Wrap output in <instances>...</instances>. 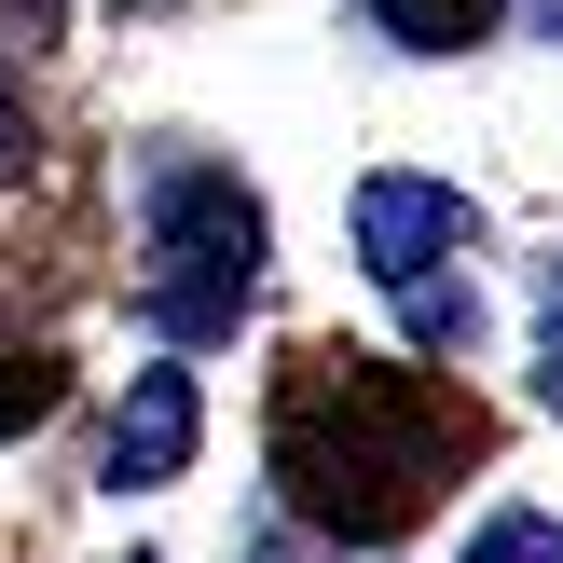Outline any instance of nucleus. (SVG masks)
Instances as JSON below:
<instances>
[{"instance_id": "11", "label": "nucleus", "mask_w": 563, "mask_h": 563, "mask_svg": "<svg viewBox=\"0 0 563 563\" xmlns=\"http://www.w3.org/2000/svg\"><path fill=\"white\" fill-rule=\"evenodd\" d=\"M275 563H289V550H275Z\"/></svg>"}, {"instance_id": "2", "label": "nucleus", "mask_w": 563, "mask_h": 563, "mask_svg": "<svg viewBox=\"0 0 563 563\" xmlns=\"http://www.w3.org/2000/svg\"><path fill=\"white\" fill-rule=\"evenodd\" d=\"M262 289V207L234 192V165H165L152 179V275H137V317L165 344H220Z\"/></svg>"}, {"instance_id": "6", "label": "nucleus", "mask_w": 563, "mask_h": 563, "mask_svg": "<svg viewBox=\"0 0 563 563\" xmlns=\"http://www.w3.org/2000/svg\"><path fill=\"white\" fill-rule=\"evenodd\" d=\"M412 344H427V357H467V344H482V302H467V275L412 289Z\"/></svg>"}, {"instance_id": "9", "label": "nucleus", "mask_w": 563, "mask_h": 563, "mask_svg": "<svg viewBox=\"0 0 563 563\" xmlns=\"http://www.w3.org/2000/svg\"><path fill=\"white\" fill-rule=\"evenodd\" d=\"M537 372H550V399H563V247H550V344H537Z\"/></svg>"}, {"instance_id": "4", "label": "nucleus", "mask_w": 563, "mask_h": 563, "mask_svg": "<svg viewBox=\"0 0 563 563\" xmlns=\"http://www.w3.org/2000/svg\"><path fill=\"white\" fill-rule=\"evenodd\" d=\"M192 440H207L192 372H137L124 412H110V440H97V482H110V495H165V482L192 467Z\"/></svg>"}, {"instance_id": "3", "label": "nucleus", "mask_w": 563, "mask_h": 563, "mask_svg": "<svg viewBox=\"0 0 563 563\" xmlns=\"http://www.w3.org/2000/svg\"><path fill=\"white\" fill-rule=\"evenodd\" d=\"M467 234H482V220H467V192L454 179H412V165H385V179H357V275H372V289H440V275L467 262Z\"/></svg>"}, {"instance_id": "5", "label": "nucleus", "mask_w": 563, "mask_h": 563, "mask_svg": "<svg viewBox=\"0 0 563 563\" xmlns=\"http://www.w3.org/2000/svg\"><path fill=\"white\" fill-rule=\"evenodd\" d=\"M372 14H385V42H412V55H467L509 0H372Z\"/></svg>"}, {"instance_id": "8", "label": "nucleus", "mask_w": 563, "mask_h": 563, "mask_svg": "<svg viewBox=\"0 0 563 563\" xmlns=\"http://www.w3.org/2000/svg\"><path fill=\"white\" fill-rule=\"evenodd\" d=\"M55 399H69V385H55V357H0V440H27Z\"/></svg>"}, {"instance_id": "10", "label": "nucleus", "mask_w": 563, "mask_h": 563, "mask_svg": "<svg viewBox=\"0 0 563 563\" xmlns=\"http://www.w3.org/2000/svg\"><path fill=\"white\" fill-rule=\"evenodd\" d=\"M27 152V110H14V69H0V165Z\"/></svg>"}, {"instance_id": "7", "label": "nucleus", "mask_w": 563, "mask_h": 563, "mask_svg": "<svg viewBox=\"0 0 563 563\" xmlns=\"http://www.w3.org/2000/svg\"><path fill=\"white\" fill-rule=\"evenodd\" d=\"M467 563H563V522L550 509H495L482 537H467Z\"/></svg>"}, {"instance_id": "1", "label": "nucleus", "mask_w": 563, "mask_h": 563, "mask_svg": "<svg viewBox=\"0 0 563 563\" xmlns=\"http://www.w3.org/2000/svg\"><path fill=\"white\" fill-rule=\"evenodd\" d=\"M302 385L344 412V440L275 427L289 509L330 522V537H385V522H412V509H427V467H440V412L412 399V372H385V357H302Z\"/></svg>"}]
</instances>
